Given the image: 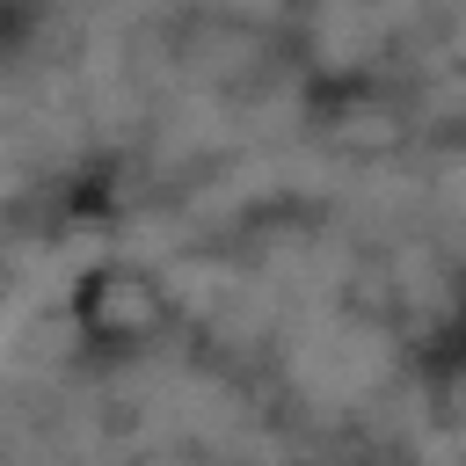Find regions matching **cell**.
Masks as SVG:
<instances>
[{
	"label": "cell",
	"mask_w": 466,
	"mask_h": 466,
	"mask_svg": "<svg viewBox=\"0 0 466 466\" xmlns=\"http://www.w3.org/2000/svg\"><path fill=\"white\" fill-rule=\"evenodd\" d=\"M175 320V291H160L153 277H131V269H109L80 291V328L109 350H146L160 342Z\"/></svg>",
	"instance_id": "1"
}]
</instances>
